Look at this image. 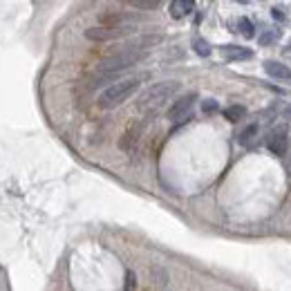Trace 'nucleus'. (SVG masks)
Returning a JSON list of instances; mask_svg holds the SVG:
<instances>
[{
  "mask_svg": "<svg viewBox=\"0 0 291 291\" xmlns=\"http://www.w3.org/2000/svg\"><path fill=\"white\" fill-rule=\"evenodd\" d=\"M181 87L179 81H159L153 83L150 87H146L141 92V96L137 99V108L139 110H157L159 106H164L170 96L175 94Z\"/></svg>",
  "mask_w": 291,
  "mask_h": 291,
  "instance_id": "nucleus-1",
  "label": "nucleus"
},
{
  "mask_svg": "<svg viewBox=\"0 0 291 291\" xmlns=\"http://www.w3.org/2000/svg\"><path fill=\"white\" fill-rule=\"evenodd\" d=\"M139 85H141V79H123V81L110 83V85L101 92V96H99V106L106 108V110L119 108L139 90Z\"/></svg>",
  "mask_w": 291,
  "mask_h": 291,
  "instance_id": "nucleus-2",
  "label": "nucleus"
},
{
  "mask_svg": "<svg viewBox=\"0 0 291 291\" xmlns=\"http://www.w3.org/2000/svg\"><path fill=\"white\" fill-rule=\"evenodd\" d=\"M146 52H128V50H117L114 54L106 56V59L101 61V63L96 65V72L99 74H119V72L128 70V67H132L134 63H139V61L146 59Z\"/></svg>",
  "mask_w": 291,
  "mask_h": 291,
  "instance_id": "nucleus-3",
  "label": "nucleus"
},
{
  "mask_svg": "<svg viewBox=\"0 0 291 291\" xmlns=\"http://www.w3.org/2000/svg\"><path fill=\"white\" fill-rule=\"evenodd\" d=\"M134 32V25H128V27H106V25H96V27L85 29V38L96 40V43H108V40H119L126 38Z\"/></svg>",
  "mask_w": 291,
  "mask_h": 291,
  "instance_id": "nucleus-4",
  "label": "nucleus"
},
{
  "mask_svg": "<svg viewBox=\"0 0 291 291\" xmlns=\"http://www.w3.org/2000/svg\"><path fill=\"white\" fill-rule=\"evenodd\" d=\"M195 101H197V92H188V94L179 96L177 101L168 108V119H170V121H175V123H181L186 117H190Z\"/></svg>",
  "mask_w": 291,
  "mask_h": 291,
  "instance_id": "nucleus-5",
  "label": "nucleus"
},
{
  "mask_svg": "<svg viewBox=\"0 0 291 291\" xmlns=\"http://www.w3.org/2000/svg\"><path fill=\"white\" fill-rule=\"evenodd\" d=\"M267 148L271 150L275 157H284L289 150V137H287V126L275 128L267 139Z\"/></svg>",
  "mask_w": 291,
  "mask_h": 291,
  "instance_id": "nucleus-6",
  "label": "nucleus"
},
{
  "mask_svg": "<svg viewBox=\"0 0 291 291\" xmlns=\"http://www.w3.org/2000/svg\"><path fill=\"white\" fill-rule=\"evenodd\" d=\"M139 16L132 12H106L101 14V25L106 27H128V25H134V20Z\"/></svg>",
  "mask_w": 291,
  "mask_h": 291,
  "instance_id": "nucleus-7",
  "label": "nucleus"
},
{
  "mask_svg": "<svg viewBox=\"0 0 291 291\" xmlns=\"http://www.w3.org/2000/svg\"><path fill=\"white\" fill-rule=\"evenodd\" d=\"M220 52L226 61H251L253 59V50L240 47V45H224V47H220Z\"/></svg>",
  "mask_w": 291,
  "mask_h": 291,
  "instance_id": "nucleus-8",
  "label": "nucleus"
},
{
  "mask_svg": "<svg viewBox=\"0 0 291 291\" xmlns=\"http://www.w3.org/2000/svg\"><path fill=\"white\" fill-rule=\"evenodd\" d=\"M264 70H267V74L273 76V79H280V81L291 79V67L280 63V61H267V63H264Z\"/></svg>",
  "mask_w": 291,
  "mask_h": 291,
  "instance_id": "nucleus-9",
  "label": "nucleus"
},
{
  "mask_svg": "<svg viewBox=\"0 0 291 291\" xmlns=\"http://www.w3.org/2000/svg\"><path fill=\"white\" fill-rule=\"evenodd\" d=\"M193 7L195 5L190 3V0H173L170 7H168V12H170L173 18H184V16H188V14L193 12Z\"/></svg>",
  "mask_w": 291,
  "mask_h": 291,
  "instance_id": "nucleus-10",
  "label": "nucleus"
},
{
  "mask_svg": "<svg viewBox=\"0 0 291 291\" xmlns=\"http://www.w3.org/2000/svg\"><path fill=\"white\" fill-rule=\"evenodd\" d=\"M258 134H260V123H251V126H247L240 132V143L242 146H249V143H253L258 139Z\"/></svg>",
  "mask_w": 291,
  "mask_h": 291,
  "instance_id": "nucleus-11",
  "label": "nucleus"
},
{
  "mask_svg": "<svg viewBox=\"0 0 291 291\" xmlns=\"http://www.w3.org/2000/svg\"><path fill=\"white\" fill-rule=\"evenodd\" d=\"M224 117H226V121L237 123V121H242V119L247 117V108L244 106H228L224 110Z\"/></svg>",
  "mask_w": 291,
  "mask_h": 291,
  "instance_id": "nucleus-12",
  "label": "nucleus"
},
{
  "mask_svg": "<svg viewBox=\"0 0 291 291\" xmlns=\"http://www.w3.org/2000/svg\"><path fill=\"white\" fill-rule=\"evenodd\" d=\"M237 29H240V34L244 36V38H253L256 36V27H253V23H251V18H240L237 20Z\"/></svg>",
  "mask_w": 291,
  "mask_h": 291,
  "instance_id": "nucleus-13",
  "label": "nucleus"
},
{
  "mask_svg": "<svg viewBox=\"0 0 291 291\" xmlns=\"http://www.w3.org/2000/svg\"><path fill=\"white\" fill-rule=\"evenodd\" d=\"M280 34L282 32H278V29H267V32H262L258 36V43L260 45H273L275 40L280 38Z\"/></svg>",
  "mask_w": 291,
  "mask_h": 291,
  "instance_id": "nucleus-14",
  "label": "nucleus"
},
{
  "mask_svg": "<svg viewBox=\"0 0 291 291\" xmlns=\"http://www.w3.org/2000/svg\"><path fill=\"white\" fill-rule=\"evenodd\" d=\"M193 47H195V52H197V54H200V56H209V54H211V45L206 43L204 38H195Z\"/></svg>",
  "mask_w": 291,
  "mask_h": 291,
  "instance_id": "nucleus-15",
  "label": "nucleus"
},
{
  "mask_svg": "<svg viewBox=\"0 0 291 291\" xmlns=\"http://www.w3.org/2000/svg\"><path fill=\"white\" fill-rule=\"evenodd\" d=\"M159 5H162L159 0H134L132 7L134 9H157Z\"/></svg>",
  "mask_w": 291,
  "mask_h": 291,
  "instance_id": "nucleus-16",
  "label": "nucleus"
},
{
  "mask_svg": "<svg viewBox=\"0 0 291 291\" xmlns=\"http://www.w3.org/2000/svg\"><path fill=\"white\" fill-rule=\"evenodd\" d=\"M202 110H204L206 114L217 112V101L215 99H206V101H202Z\"/></svg>",
  "mask_w": 291,
  "mask_h": 291,
  "instance_id": "nucleus-17",
  "label": "nucleus"
},
{
  "mask_svg": "<svg viewBox=\"0 0 291 291\" xmlns=\"http://www.w3.org/2000/svg\"><path fill=\"white\" fill-rule=\"evenodd\" d=\"M271 16L275 18V20H287V16H284V12L280 7H273L271 9Z\"/></svg>",
  "mask_w": 291,
  "mask_h": 291,
  "instance_id": "nucleus-18",
  "label": "nucleus"
},
{
  "mask_svg": "<svg viewBox=\"0 0 291 291\" xmlns=\"http://www.w3.org/2000/svg\"><path fill=\"white\" fill-rule=\"evenodd\" d=\"M126 291H132L134 289V273L132 271H128V275H126Z\"/></svg>",
  "mask_w": 291,
  "mask_h": 291,
  "instance_id": "nucleus-19",
  "label": "nucleus"
},
{
  "mask_svg": "<svg viewBox=\"0 0 291 291\" xmlns=\"http://www.w3.org/2000/svg\"><path fill=\"white\" fill-rule=\"evenodd\" d=\"M280 117H282V119H287V121H291V106H289V108H284V110L280 112Z\"/></svg>",
  "mask_w": 291,
  "mask_h": 291,
  "instance_id": "nucleus-20",
  "label": "nucleus"
},
{
  "mask_svg": "<svg viewBox=\"0 0 291 291\" xmlns=\"http://www.w3.org/2000/svg\"><path fill=\"white\" fill-rule=\"evenodd\" d=\"M284 54H287V56H289V59H291V43L287 45V47H284Z\"/></svg>",
  "mask_w": 291,
  "mask_h": 291,
  "instance_id": "nucleus-21",
  "label": "nucleus"
}]
</instances>
